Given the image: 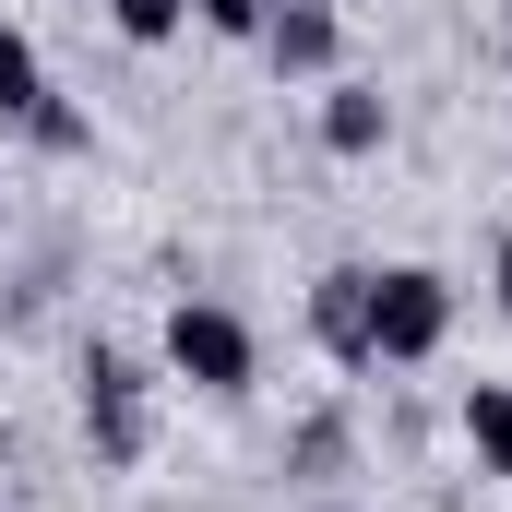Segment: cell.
Returning <instances> with one entry per match:
<instances>
[{
	"label": "cell",
	"mask_w": 512,
	"mask_h": 512,
	"mask_svg": "<svg viewBox=\"0 0 512 512\" xmlns=\"http://www.w3.org/2000/svg\"><path fill=\"white\" fill-rule=\"evenodd\" d=\"M453 274L441 262H370V370H429L453 346Z\"/></svg>",
	"instance_id": "2"
},
{
	"label": "cell",
	"mask_w": 512,
	"mask_h": 512,
	"mask_svg": "<svg viewBox=\"0 0 512 512\" xmlns=\"http://www.w3.org/2000/svg\"><path fill=\"white\" fill-rule=\"evenodd\" d=\"M453 429H465L477 477H501V489H512V382H465V393H453Z\"/></svg>",
	"instance_id": "7"
},
{
	"label": "cell",
	"mask_w": 512,
	"mask_h": 512,
	"mask_svg": "<svg viewBox=\"0 0 512 512\" xmlns=\"http://www.w3.org/2000/svg\"><path fill=\"white\" fill-rule=\"evenodd\" d=\"M298 322H310V346L334 370H370V262H322L310 298H298Z\"/></svg>",
	"instance_id": "4"
},
{
	"label": "cell",
	"mask_w": 512,
	"mask_h": 512,
	"mask_svg": "<svg viewBox=\"0 0 512 512\" xmlns=\"http://www.w3.org/2000/svg\"><path fill=\"white\" fill-rule=\"evenodd\" d=\"M298 512H346V501H334V489H310V501H298Z\"/></svg>",
	"instance_id": "14"
},
{
	"label": "cell",
	"mask_w": 512,
	"mask_h": 512,
	"mask_svg": "<svg viewBox=\"0 0 512 512\" xmlns=\"http://www.w3.org/2000/svg\"><path fill=\"white\" fill-rule=\"evenodd\" d=\"M155 370H167V382H191L203 405H239V393L262 382L251 310H227V298H167V322H155Z\"/></svg>",
	"instance_id": "1"
},
{
	"label": "cell",
	"mask_w": 512,
	"mask_h": 512,
	"mask_svg": "<svg viewBox=\"0 0 512 512\" xmlns=\"http://www.w3.org/2000/svg\"><path fill=\"white\" fill-rule=\"evenodd\" d=\"M48 96H60V84H48V48H36V36H24L12 12H0V120L24 131L36 108H48Z\"/></svg>",
	"instance_id": "9"
},
{
	"label": "cell",
	"mask_w": 512,
	"mask_h": 512,
	"mask_svg": "<svg viewBox=\"0 0 512 512\" xmlns=\"http://www.w3.org/2000/svg\"><path fill=\"white\" fill-rule=\"evenodd\" d=\"M489 310L512 322V227H489Z\"/></svg>",
	"instance_id": "13"
},
{
	"label": "cell",
	"mask_w": 512,
	"mask_h": 512,
	"mask_svg": "<svg viewBox=\"0 0 512 512\" xmlns=\"http://www.w3.org/2000/svg\"><path fill=\"white\" fill-rule=\"evenodd\" d=\"M262 12H274V0H191V24L227 36V48H262Z\"/></svg>",
	"instance_id": "12"
},
{
	"label": "cell",
	"mask_w": 512,
	"mask_h": 512,
	"mask_svg": "<svg viewBox=\"0 0 512 512\" xmlns=\"http://www.w3.org/2000/svg\"><path fill=\"white\" fill-rule=\"evenodd\" d=\"M96 12H108L120 48H179L191 36V0H96Z\"/></svg>",
	"instance_id": "10"
},
{
	"label": "cell",
	"mask_w": 512,
	"mask_h": 512,
	"mask_svg": "<svg viewBox=\"0 0 512 512\" xmlns=\"http://www.w3.org/2000/svg\"><path fill=\"white\" fill-rule=\"evenodd\" d=\"M310 96H322L310 120H322V155H334V167H370V155L393 143V96H382V84L334 72V84H310Z\"/></svg>",
	"instance_id": "6"
},
{
	"label": "cell",
	"mask_w": 512,
	"mask_h": 512,
	"mask_svg": "<svg viewBox=\"0 0 512 512\" xmlns=\"http://www.w3.org/2000/svg\"><path fill=\"white\" fill-rule=\"evenodd\" d=\"M262 60H274L286 84H334V72H346V12H334V0H274V12H262Z\"/></svg>",
	"instance_id": "5"
},
{
	"label": "cell",
	"mask_w": 512,
	"mask_h": 512,
	"mask_svg": "<svg viewBox=\"0 0 512 512\" xmlns=\"http://www.w3.org/2000/svg\"><path fill=\"white\" fill-rule=\"evenodd\" d=\"M84 453L108 465V477H131L143 453H155V370L131 358V346H84Z\"/></svg>",
	"instance_id": "3"
},
{
	"label": "cell",
	"mask_w": 512,
	"mask_h": 512,
	"mask_svg": "<svg viewBox=\"0 0 512 512\" xmlns=\"http://www.w3.org/2000/svg\"><path fill=\"white\" fill-rule=\"evenodd\" d=\"M346 465H358V429L322 405V417H298V441H286V477L298 489H346Z\"/></svg>",
	"instance_id": "8"
},
{
	"label": "cell",
	"mask_w": 512,
	"mask_h": 512,
	"mask_svg": "<svg viewBox=\"0 0 512 512\" xmlns=\"http://www.w3.org/2000/svg\"><path fill=\"white\" fill-rule=\"evenodd\" d=\"M24 143H36V155H60V167H72V155H96V108H72V96H48V108H36V120H24Z\"/></svg>",
	"instance_id": "11"
}]
</instances>
